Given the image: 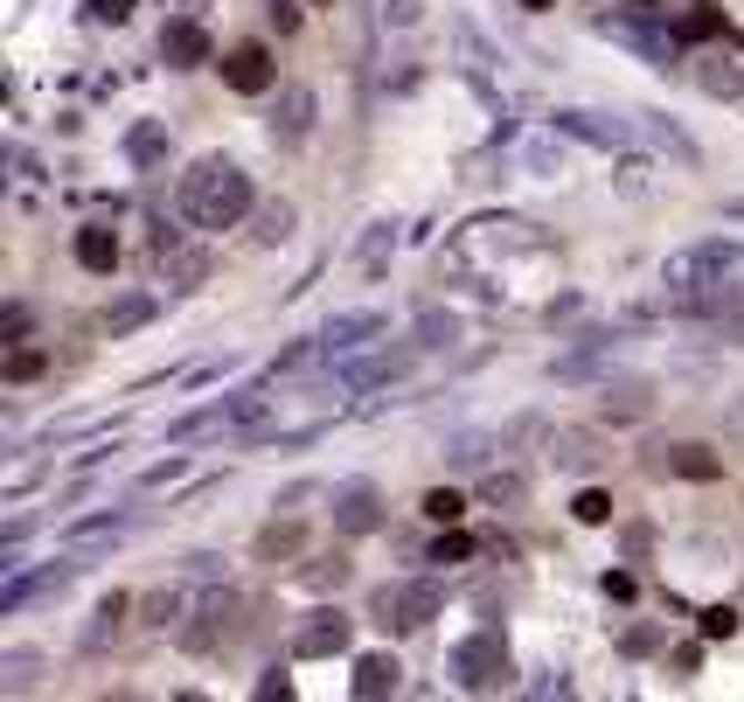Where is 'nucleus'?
<instances>
[{"mask_svg": "<svg viewBox=\"0 0 744 702\" xmlns=\"http://www.w3.org/2000/svg\"><path fill=\"white\" fill-rule=\"evenodd\" d=\"M418 508H425V515H431V522H439V529H459V515H467V494H452V487H431Z\"/></svg>", "mask_w": 744, "mask_h": 702, "instance_id": "nucleus-18", "label": "nucleus"}, {"mask_svg": "<svg viewBox=\"0 0 744 702\" xmlns=\"http://www.w3.org/2000/svg\"><path fill=\"white\" fill-rule=\"evenodd\" d=\"M467 550H473L467 536H439V542H431V563H459V557H467Z\"/></svg>", "mask_w": 744, "mask_h": 702, "instance_id": "nucleus-25", "label": "nucleus"}, {"mask_svg": "<svg viewBox=\"0 0 744 702\" xmlns=\"http://www.w3.org/2000/svg\"><path fill=\"white\" fill-rule=\"evenodd\" d=\"M286 223H293V210H265V230H258V244H278V237H286Z\"/></svg>", "mask_w": 744, "mask_h": 702, "instance_id": "nucleus-27", "label": "nucleus"}, {"mask_svg": "<svg viewBox=\"0 0 744 702\" xmlns=\"http://www.w3.org/2000/svg\"><path fill=\"white\" fill-rule=\"evenodd\" d=\"M418 334H425V348H446V342H452V321H439V314H425V321H418Z\"/></svg>", "mask_w": 744, "mask_h": 702, "instance_id": "nucleus-26", "label": "nucleus"}, {"mask_svg": "<svg viewBox=\"0 0 744 702\" xmlns=\"http://www.w3.org/2000/svg\"><path fill=\"white\" fill-rule=\"evenodd\" d=\"M299 542H306V529H299V522H272V529L258 536V557H265V563H278V557H299Z\"/></svg>", "mask_w": 744, "mask_h": 702, "instance_id": "nucleus-17", "label": "nucleus"}, {"mask_svg": "<svg viewBox=\"0 0 744 702\" xmlns=\"http://www.w3.org/2000/svg\"><path fill=\"white\" fill-rule=\"evenodd\" d=\"M216 70H223V84L237 91V98H265V91L278 84V63H272V49H265V42H237Z\"/></svg>", "mask_w": 744, "mask_h": 702, "instance_id": "nucleus-6", "label": "nucleus"}, {"mask_svg": "<svg viewBox=\"0 0 744 702\" xmlns=\"http://www.w3.org/2000/svg\"><path fill=\"white\" fill-rule=\"evenodd\" d=\"M125 153H133L140 167L161 161V153H167V133H161V125H133V133H125Z\"/></svg>", "mask_w": 744, "mask_h": 702, "instance_id": "nucleus-20", "label": "nucleus"}, {"mask_svg": "<svg viewBox=\"0 0 744 702\" xmlns=\"http://www.w3.org/2000/svg\"><path fill=\"white\" fill-rule=\"evenodd\" d=\"M272 410V397H258V389H244V397H223V404H202L195 418L174 425V438H210V431H244V425H258Z\"/></svg>", "mask_w": 744, "mask_h": 702, "instance_id": "nucleus-4", "label": "nucleus"}, {"mask_svg": "<svg viewBox=\"0 0 744 702\" xmlns=\"http://www.w3.org/2000/svg\"><path fill=\"white\" fill-rule=\"evenodd\" d=\"M682 35H716V14H710V8H703V14H689V21H682Z\"/></svg>", "mask_w": 744, "mask_h": 702, "instance_id": "nucleus-31", "label": "nucleus"}, {"mask_svg": "<svg viewBox=\"0 0 744 702\" xmlns=\"http://www.w3.org/2000/svg\"><path fill=\"white\" fill-rule=\"evenodd\" d=\"M161 63L167 70H202V63H210V35H202V21H167V29H161Z\"/></svg>", "mask_w": 744, "mask_h": 702, "instance_id": "nucleus-10", "label": "nucleus"}, {"mask_svg": "<svg viewBox=\"0 0 744 702\" xmlns=\"http://www.w3.org/2000/svg\"><path fill=\"white\" fill-rule=\"evenodd\" d=\"M439 612V584L431 578H410V584H383L376 591V619L383 627H425Z\"/></svg>", "mask_w": 744, "mask_h": 702, "instance_id": "nucleus-5", "label": "nucleus"}, {"mask_svg": "<svg viewBox=\"0 0 744 702\" xmlns=\"http://www.w3.org/2000/svg\"><path fill=\"white\" fill-rule=\"evenodd\" d=\"M731 633H737V612L731 606H710L703 612V640H731Z\"/></svg>", "mask_w": 744, "mask_h": 702, "instance_id": "nucleus-24", "label": "nucleus"}, {"mask_svg": "<svg viewBox=\"0 0 744 702\" xmlns=\"http://www.w3.org/2000/svg\"><path fill=\"white\" fill-rule=\"evenodd\" d=\"M77 265H84V272H98V278H105V272L119 265V237H112L105 223H84V230H77Z\"/></svg>", "mask_w": 744, "mask_h": 702, "instance_id": "nucleus-15", "label": "nucleus"}, {"mask_svg": "<svg viewBox=\"0 0 744 702\" xmlns=\"http://www.w3.org/2000/svg\"><path fill=\"white\" fill-rule=\"evenodd\" d=\"M153 314H161V293H119L105 306V334H112V342H125V334H140Z\"/></svg>", "mask_w": 744, "mask_h": 702, "instance_id": "nucleus-13", "label": "nucleus"}, {"mask_svg": "<svg viewBox=\"0 0 744 702\" xmlns=\"http://www.w3.org/2000/svg\"><path fill=\"white\" fill-rule=\"evenodd\" d=\"M397 661L390 654H363V661H355V695H363V702H376V695H390L397 689Z\"/></svg>", "mask_w": 744, "mask_h": 702, "instance_id": "nucleus-16", "label": "nucleus"}, {"mask_svg": "<svg viewBox=\"0 0 744 702\" xmlns=\"http://www.w3.org/2000/svg\"><path fill=\"white\" fill-rule=\"evenodd\" d=\"M376 334H383V321H376V314H335V321H327V327L314 334V342H320V355L348 362V355H363V348L376 342Z\"/></svg>", "mask_w": 744, "mask_h": 702, "instance_id": "nucleus-8", "label": "nucleus"}, {"mask_svg": "<svg viewBox=\"0 0 744 702\" xmlns=\"http://www.w3.org/2000/svg\"><path fill=\"white\" fill-rule=\"evenodd\" d=\"M452 674L467 695H495V689H508V647L495 633H467L452 647Z\"/></svg>", "mask_w": 744, "mask_h": 702, "instance_id": "nucleus-3", "label": "nucleus"}, {"mask_svg": "<svg viewBox=\"0 0 744 702\" xmlns=\"http://www.w3.org/2000/svg\"><path fill=\"white\" fill-rule=\"evenodd\" d=\"M335 529H342V536H369V529H383V501H376V487L348 480V487L335 494Z\"/></svg>", "mask_w": 744, "mask_h": 702, "instance_id": "nucleus-9", "label": "nucleus"}, {"mask_svg": "<svg viewBox=\"0 0 744 702\" xmlns=\"http://www.w3.org/2000/svg\"><path fill=\"white\" fill-rule=\"evenodd\" d=\"M182 210L202 230H237L251 216V174L237 161H223V153H210V161H195L182 174Z\"/></svg>", "mask_w": 744, "mask_h": 702, "instance_id": "nucleus-1", "label": "nucleus"}, {"mask_svg": "<svg viewBox=\"0 0 744 702\" xmlns=\"http://www.w3.org/2000/svg\"><path fill=\"white\" fill-rule=\"evenodd\" d=\"M272 21H278V35H293L299 29V8H293V0H272Z\"/></svg>", "mask_w": 744, "mask_h": 702, "instance_id": "nucleus-30", "label": "nucleus"}, {"mask_svg": "<svg viewBox=\"0 0 744 702\" xmlns=\"http://www.w3.org/2000/svg\"><path fill=\"white\" fill-rule=\"evenodd\" d=\"M654 474H675V480H716L724 474V459L710 446H661L654 452Z\"/></svg>", "mask_w": 744, "mask_h": 702, "instance_id": "nucleus-12", "label": "nucleus"}, {"mask_svg": "<svg viewBox=\"0 0 744 702\" xmlns=\"http://www.w3.org/2000/svg\"><path fill=\"white\" fill-rule=\"evenodd\" d=\"M8 342H29V306H8V321H0Z\"/></svg>", "mask_w": 744, "mask_h": 702, "instance_id": "nucleus-28", "label": "nucleus"}, {"mask_svg": "<svg viewBox=\"0 0 744 702\" xmlns=\"http://www.w3.org/2000/svg\"><path fill=\"white\" fill-rule=\"evenodd\" d=\"M342 578H348V563H342V557H335V563H314V584H342Z\"/></svg>", "mask_w": 744, "mask_h": 702, "instance_id": "nucleus-32", "label": "nucleus"}, {"mask_svg": "<svg viewBox=\"0 0 744 702\" xmlns=\"http://www.w3.org/2000/svg\"><path fill=\"white\" fill-rule=\"evenodd\" d=\"M320 8H335V0H320Z\"/></svg>", "mask_w": 744, "mask_h": 702, "instance_id": "nucleus-34", "label": "nucleus"}, {"mask_svg": "<svg viewBox=\"0 0 744 702\" xmlns=\"http://www.w3.org/2000/svg\"><path fill=\"white\" fill-rule=\"evenodd\" d=\"M42 369H49V355H42V348H21V342H14V355H8V383H35Z\"/></svg>", "mask_w": 744, "mask_h": 702, "instance_id": "nucleus-22", "label": "nucleus"}, {"mask_svg": "<svg viewBox=\"0 0 744 702\" xmlns=\"http://www.w3.org/2000/svg\"><path fill=\"white\" fill-rule=\"evenodd\" d=\"M133 8H140V0H91V14H98V21H125Z\"/></svg>", "mask_w": 744, "mask_h": 702, "instance_id": "nucleus-29", "label": "nucleus"}, {"mask_svg": "<svg viewBox=\"0 0 744 702\" xmlns=\"http://www.w3.org/2000/svg\"><path fill=\"white\" fill-rule=\"evenodd\" d=\"M703 91H710V98H737V91H744V77H737L731 63H710V70H703Z\"/></svg>", "mask_w": 744, "mask_h": 702, "instance_id": "nucleus-23", "label": "nucleus"}, {"mask_svg": "<svg viewBox=\"0 0 744 702\" xmlns=\"http://www.w3.org/2000/svg\"><path fill=\"white\" fill-rule=\"evenodd\" d=\"M571 515H578V522H592V529L612 522V494H605V487H584L578 501H571Z\"/></svg>", "mask_w": 744, "mask_h": 702, "instance_id": "nucleus-21", "label": "nucleus"}, {"mask_svg": "<svg viewBox=\"0 0 744 702\" xmlns=\"http://www.w3.org/2000/svg\"><path fill=\"white\" fill-rule=\"evenodd\" d=\"M119 619H125V598L112 591V598H105V606H98V619H91V633H84V647H91V654H98V647H105V640L119 633Z\"/></svg>", "mask_w": 744, "mask_h": 702, "instance_id": "nucleus-19", "label": "nucleus"}, {"mask_svg": "<svg viewBox=\"0 0 744 702\" xmlns=\"http://www.w3.org/2000/svg\"><path fill=\"white\" fill-rule=\"evenodd\" d=\"M724 431H731V438H737V446H744V397H737V404L724 410Z\"/></svg>", "mask_w": 744, "mask_h": 702, "instance_id": "nucleus-33", "label": "nucleus"}, {"mask_svg": "<svg viewBox=\"0 0 744 702\" xmlns=\"http://www.w3.org/2000/svg\"><path fill=\"white\" fill-rule=\"evenodd\" d=\"M731 272H744V244L737 237H710V244H689L661 265V285L669 293H696V285H724Z\"/></svg>", "mask_w": 744, "mask_h": 702, "instance_id": "nucleus-2", "label": "nucleus"}, {"mask_svg": "<svg viewBox=\"0 0 744 702\" xmlns=\"http://www.w3.org/2000/svg\"><path fill=\"white\" fill-rule=\"evenodd\" d=\"M557 125H563L571 140H584V146H633V140H640L633 125L605 119V112H557Z\"/></svg>", "mask_w": 744, "mask_h": 702, "instance_id": "nucleus-11", "label": "nucleus"}, {"mask_svg": "<svg viewBox=\"0 0 744 702\" xmlns=\"http://www.w3.org/2000/svg\"><path fill=\"white\" fill-rule=\"evenodd\" d=\"M272 133L286 140V146H299L306 133H314V91H306V84H293V91H286V105H278V119H272Z\"/></svg>", "mask_w": 744, "mask_h": 702, "instance_id": "nucleus-14", "label": "nucleus"}, {"mask_svg": "<svg viewBox=\"0 0 744 702\" xmlns=\"http://www.w3.org/2000/svg\"><path fill=\"white\" fill-rule=\"evenodd\" d=\"M348 640H355V627H348L335 606H320V612H306V619H299L293 654H299V661H327V654H348Z\"/></svg>", "mask_w": 744, "mask_h": 702, "instance_id": "nucleus-7", "label": "nucleus"}]
</instances>
